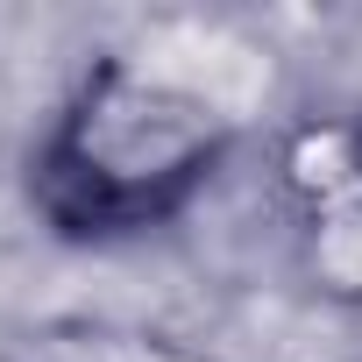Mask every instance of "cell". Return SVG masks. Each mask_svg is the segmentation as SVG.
<instances>
[{
  "mask_svg": "<svg viewBox=\"0 0 362 362\" xmlns=\"http://www.w3.org/2000/svg\"><path fill=\"white\" fill-rule=\"evenodd\" d=\"M242 100L228 57L199 71L170 57L163 36L93 57L29 149V206L57 242L86 249L170 228L235 156Z\"/></svg>",
  "mask_w": 362,
  "mask_h": 362,
  "instance_id": "6da1fadb",
  "label": "cell"
},
{
  "mask_svg": "<svg viewBox=\"0 0 362 362\" xmlns=\"http://www.w3.org/2000/svg\"><path fill=\"white\" fill-rule=\"evenodd\" d=\"M277 177L313 284L362 305V121H298L277 149Z\"/></svg>",
  "mask_w": 362,
  "mask_h": 362,
  "instance_id": "7a4b0ae2",
  "label": "cell"
},
{
  "mask_svg": "<svg viewBox=\"0 0 362 362\" xmlns=\"http://www.w3.org/2000/svg\"><path fill=\"white\" fill-rule=\"evenodd\" d=\"M22 362H185L142 334H43Z\"/></svg>",
  "mask_w": 362,
  "mask_h": 362,
  "instance_id": "3957f363",
  "label": "cell"
}]
</instances>
